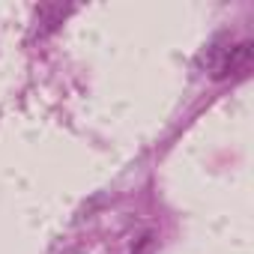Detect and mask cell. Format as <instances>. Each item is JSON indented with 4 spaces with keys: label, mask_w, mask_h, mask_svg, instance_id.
Returning a JSON list of instances; mask_svg holds the SVG:
<instances>
[{
    "label": "cell",
    "mask_w": 254,
    "mask_h": 254,
    "mask_svg": "<svg viewBox=\"0 0 254 254\" xmlns=\"http://www.w3.org/2000/svg\"><path fill=\"white\" fill-rule=\"evenodd\" d=\"M251 57H254V45H251L248 39H245V42H236V45H230V48H224L221 57L212 63V78H215V81H224V78H230V75L245 72V69L251 66Z\"/></svg>",
    "instance_id": "6da1fadb"
},
{
    "label": "cell",
    "mask_w": 254,
    "mask_h": 254,
    "mask_svg": "<svg viewBox=\"0 0 254 254\" xmlns=\"http://www.w3.org/2000/svg\"><path fill=\"white\" fill-rule=\"evenodd\" d=\"M72 12V6H60V3H42L39 9H36V15H39V24H45L39 33L45 36V33H51L57 24H63V18Z\"/></svg>",
    "instance_id": "7a4b0ae2"
}]
</instances>
